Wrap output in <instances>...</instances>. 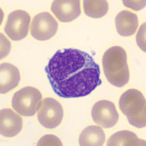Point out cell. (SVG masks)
I'll return each instance as SVG.
<instances>
[{
  "instance_id": "6",
  "label": "cell",
  "mask_w": 146,
  "mask_h": 146,
  "mask_svg": "<svg viewBox=\"0 0 146 146\" xmlns=\"http://www.w3.org/2000/svg\"><path fill=\"white\" fill-rule=\"evenodd\" d=\"M58 28L57 22L50 13H41L33 18L31 25V34L36 39L46 40L55 36Z\"/></svg>"
},
{
  "instance_id": "12",
  "label": "cell",
  "mask_w": 146,
  "mask_h": 146,
  "mask_svg": "<svg viewBox=\"0 0 146 146\" xmlns=\"http://www.w3.org/2000/svg\"><path fill=\"white\" fill-rule=\"evenodd\" d=\"M116 29L118 33L123 36H129L135 34L139 26L137 15L128 10L119 13L115 19Z\"/></svg>"
},
{
  "instance_id": "11",
  "label": "cell",
  "mask_w": 146,
  "mask_h": 146,
  "mask_svg": "<svg viewBox=\"0 0 146 146\" xmlns=\"http://www.w3.org/2000/svg\"><path fill=\"white\" fill-rule=\"evenodd\" d=\"M20 79L19 70L9 63L2 64L0 66V92L7 93L18 86Z\"/></svg>"
},
{
  "instance_id": "5",
  "label": "cell",
  "mask_w": 146,
  "mask_h": 146,
  "mask_svg": "<svg viewBox=\"0 0 146 146\" xmlns=\"http://www.w3.org/2000/svg\"><path fill=\"white\" fill-rule=\"evenodd\" d=\"M37 111L41 124L49 129L57 127L63 118L62 107L54 98H48L41 100L38 104Z\"/></svg>"
},
{
  "instance_id": "17",
  "label": "cell",
  "mask_w": 146,
  "mask_h": 146,
  "mask_svg": "<svg viewBox=\"0 0 146 146\" xmlns=\"http://www.w3.org/2000/svg\"><path fill=\"white\" fill-rule=\"evenodd\" d=\"M123 2L127 7L135 11L141 10L146 5V1H123Z\"/></svg>"
},
{
  "instance_id": "8",
  "label": "cell",
  "mask_w": 146,
  "mask_h": 146,
  "mask_svg": "<svg viewBox=\"0 0 146 146\" xmlns=\"http://www.w3.org/2000/svg\"><path fill=\"white\" fill-rule=\"evenodd\" d=\"M91 115L95 123L104 128L115 126L119 118L115 104L107 100L96 102L92 109Z\"/></svg>"
},
{
  "instance_id": "3",
  "label": "cell",
  "mask_w": 146,
  "mask_h": 146,
  "mask_svg": "<svg viewBox=\"0 0 146 146\" xmlns=\"http://www.w3.org/2000/svg\"><path fill=\"white\" fill-rule=\"evenodd\" d=\"M119 106L129 122L137 128L146 126V100L141 92L129 89L121 96Z\"/></svg>"
},
{
  "instance_id": "16",
  "label": "cell",
  "mask_w": 146,
  "mask_h": 146,
  "mask_svg": "<svg viewBox=\"0 0 146 146\" xmlns=\"http://www.w3.org/2000/svg\"><path fill=\"white\" fill-rule=\"evenodd\" d=\"M145 24L144 23L140 27L139 32L136 36L137 44L144 52H146Z\"/></svg>"
},
{
  "instance_id": "15",
  "label": "cell",
  "mask_w": 146,
  "mask_h": 146,
  "mask_svg": "<svg viewBox=\"0 0 146 146\" xmlns=\"http://www.w3.org/2000/svg\"><path fill=\"white\" fill-rule=\"evenodd\" d=\"M84 12L89 16L94 18H99L104 16L108 10V4L105 0L88 1L83 3Z\"/></svg>"
},
{
  "instance_id": "13",
  "label": "cell",
  "mask_w": 146,
  "mask_h": 146,
  "mask_svg": "<svg viewBox=\"0 0 146 146\" xmlns=\"http://www.w3.org/2000/svg\"><path fill=\"white\" fill-rule=\"evenodd\" d=\"M106 136L100 127L91 125L85 128L79 137L81 146H102L105 143Z\"/></svg>"
},
{
  "instance_id": "10",
  "label": "cell",
  "mask_w": 146,
  "mask_h": 146,
  "mask_svg": "<svg viewBox=\"0 0 146 146\" xmlns=\"http://www.w3.org/2000/svg\"><path fill=\"white\" fill-rule=\"evenodd\" d=\"M23 127L22 117L11 109H5L0 112V132L7 137L15 136Z\"/></svg>"
},
{
  "instance_id": "9",
  "label": "cell",
  "mask_w": 146,
  "mask_h": 146,
  "mask_svg": "<svg viewBox=\"0 0 146 146\" xmlns=\"http://www.w3.org/2000/svg\"><path fill=\"white\" fill-rule=\"evenodd\" d=\"M51 10L61 22L69 23L75 20L81 14V3L78 0H55Z\"/></svg>"
},
{
  "instance_id": "2",
  "label": "cell",
  "mask_w": 146,
  "mask_h": 146,
  "mask_svg": "<svg viewBox=\"0 0 146 146\" xmlns=\"http://www.w3.org/2000/svg\"><path fill=\"white\" fill-rule=\"evenodd\" d=\"M103 72L108 82L115 86L121 88L129 79L127 56L123 48L115 46L108 49L102 58Z\"/></svg>"
},
{
  "instance_id": "4",
  "label": "cell",
  "mask_w": 146,
  "mask_h": 146,
  "mask_svg": "<svg viewBox=\"0 0 146 146\" xmlns=\"http://www.w3.org/2000/svg\"><path fill=\"white\" fill-rule=\"evenodd\" d=\"M42 95L39 90L27 86L15 92L13 97L12 105L18 113L23 116H32L35 113Z\"/></svg>"
},
{
  "instance_id": "14",
  "label": "cell",
  "mask_w": 146,
  "mask_h": 146,
  "mask_svg": "<svg viewBox=\"0 0 146 146\" xmlns=\"http://www.w3.org/2000/svg\"><path fill=\"white\" fill-rule=\"evenodd\" d=\"M107 146H146V141L139 139L131 131H118L108 139Z\"/></svg>"
},
{
  "instance_id": "1",
  "label": "cell",
  "mask_w": 146,
  "mask_h": 146,
  "mask_svg": "<svg viewBox=\"0 0 146 146\" xmlns=\"http://www.w3.org/2000/svg\"><path fill=\"white\" fill-rule=\"evenodd\" d=\"M45 71L53 91L63 98L88 95L102 83L99 65L93 58L73 48L58 50Z\"/></svg>"
},
{
  "instance_id": "7",
  "label": "cell",
  "mask_w": 146,
  "mask_h": 146,
  "mask_svg": "<svg viewBox=\"0 0 146 146\" xmlns=\"http://www.w3.org/2000/svg\"><path fill=\"white\" fill-rule=\"evenodd\" d=\"M30 21L28 13L23 10L15 11L8 15L5 31L12 40H21L28 34Z\"/></svg>"
}]
</instances>
